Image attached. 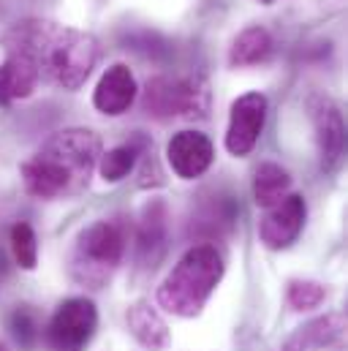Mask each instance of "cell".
<instances>
[{"instance_id":"6da1fadb","label":"cell","mask_w":348,"mask_h":351,"mask_svg":"<svg viewBox=\"0 0 348 351\" xmlns=\"http://www.w3.org/2000/svg\"><path fill=\"white\" fill-rule=\"evenodd\" d=\"M3 49L27 55L38 69V77L63 90L82 88L98 60V44L90 33L41 19L11 27L3 36Z\"/></svg>"},{"instance_id":"7a4b0ae2","label":"cell","mask_w":348,"mask_h":351,"mask_svg":"<svg viewBox=\"0 0 348 351\" xmlns=\"http://www.w3.org/2000/svg\"><path fill=\"white\" fill-rule=\"evenodd\" d=\"M101 142L87 128L58 131L30 161L22 164V180L27 193L38 199L77 196L85 191L98 164Z\"/></svg>"},{"instance_id":"3957f363","label":"cell","mask_w":348,"mask_h":351,"mask_svg":"<svg viewBox=\"0 0 348 351\" xmlns=\"http://www.w3.org/2000/svg\"><path fill=\"white\" fill-rule=\"evenodd\" d=\"M221 278L223 259L215 245H193L158 286V305L182 319L199 316Z\"/></svg>"},{"instance_id":"277c9868","label":"cell","mask_w":348,"mask_h":351,"mask_svg":"<svg viewBox=\"0 0 348 351\" xmlns=\"http://www.w3.org/2000/svg\"><path fill=\"white\" fill-rule=\"evenodd\" d=\"M123 254H125L123 226L117 221H95L77 237V245L69 259L71 278L82 286L101 289L109 283V278L120 267Z\"/></svg>"},{"instance_id":"5b68a950","label":"cell","mask_w":348,"mask_h":351,"mask_svg":"<svg viewBox=\"0 0 348 351\" xmlns=\"http://www.w3.org/2000/svg\"><path fill=\"white\" fill-rule=\"evenodd\" d=\"M210 106L207 82L199 77L190 80H169L156 77L145 90V109L153 117H204Z\"/></svg>"},{"instance_id":"8992f818","label":"cell","mask_w":348,"mask_h":351,"mask_svg":"<svg viewBox=\"0 0 348 351\" xmlns=\"http://www.w3.org/2000/svg\"><path fill=\"white\" fill-rule=\"evenodd\" d=\"M98 327V311L87 297L66 300L47 324V341L55 351H82Z\"/></svg>"},{"instance_id":"52a82bcc","label":"cell","mask_w":348,"mask_h":351,"mask_svg":"<svg viewBox=\"0 0 348 351\" xmlns=\"http://www.w3.org/2000/svg\"><path fill=\"white\" fill-rule=\"evenodd\" d=\"M266 123V98L261 93H245L232 104L229 131H226V150L237 158L248 156Z\"/></svg>"},{"instance_id":"ba28073f","label":"cell","mask_w":348,"mask_h":351,"mask_svg":"<svg viewBox=\"0 0 348 351\" xmlns=\"http://www.w3.org/2000/svg\"><path fill=\"white\" fill-rule=\"evenodd\" d=\"M305 218H308V204H305V199H302L299 193L283 196L277 204L266 207V213H264V218H261V223H259L261 243H264L266 248H272V251L288 248V245L299 237V232H302V226H305Z\"/></svg>"},{"instance_id":"9c48e42d","label":"cell","mask_w":348,"mask_h":351,"mask_svg":"<svg viewBox=\"0 0 348 351\" xmlns=\"http://www.w3.org/2000/svg\"><path fill=\"white\" fill-rule=\"evenodd\" d=\"M166 158L172 164L174 175L182 180H193L210 169V164L215 158V147H212L210 136H204L199 131H179V134H174L169 147H166Z\"/></svg>"},{"instance_id":"30bf717a","label":"cell","mask_w":348,"mask_h":351,"mask_svg":"<svg viewBox=\"0 0 348 351\" xmlns=\"http://www.w3.org/2000/svg\"><path fill=\"white\" fill-rule=\"evenodd\" d=\"M313 123H316V142L321 153V167L335 169L346 150V123L340 109L330 98H319L313 104Z\"/></svg>"},{"instance_id":"8fae6325","label":"cell","mask_w":348,"mask_h":351,"mask_svg":"<svg viewBox=\"0 0 348 351\" xmlns=\"http://www.w3.org/2000/svg\"><path fill=\"white\" fill-rule=\"evenodd\" d=\"M169 215L164 202H150L142 210L139 229H136V259L142 267H156L166 254V232H169Z\"/></svg>"},{"instance_id":"7c38bea8","label":"cell","mask_w":348,"mask_h":351,"mask_svg":"<svg viewBox=\"0 0 348 351\" xmlns=\"http://www.w3.org/2000/svg\"><path fill=\"white\" fill-rule=\"evenodd\" d=\"M136 80L131 74L128 66L123 63H114L112 69H106V74L101 77L98 88L92 93V104L98 112L109 114V117H117L123 112H128V106L136 101Z\"/></svg>"},{"instance_id":"4fadbf2b","label":"cell","mask_w":348,"mask_h":351,"mask_svg":"<svg viewBox=\"0 0 348 351\" xmlns=\"http://www.w3.org/2000/svg\"><path fill=\"white\" fill-rule=\"evenodd\" d=\"M346 335V316L343 313H327L321 319L308 322L305 327H299L288 341L283 351H316L327 349L340 343Z\"/></svg>"},{"instance_id":"5bb4252c","label":"cell","mask_w":348,"mask_h":351,"mask_svg":"<svg viewBox=\"0 0 348 351\" xmlns=\"http://www.w3.org/2000/svg\"><path fill=\"white\" fill-rule=\"evenodd\" d=\"M38 69L22 52L5 49V60L0 66V104H11L16 98H27L38 85Z\"/></svg>"},{"instance_id":"9a60e30c","label":"cell","mask_w":348,"mask_h":351,"mask_svg":"<svg viewBox=\"0 0 348 351\" xmlns=\"http://www.w3.org/2000/svg\"><path fill=\"white\" fill-rule=\"evenodd\" d=\"M125 322H128V330L131 335L150 351H161L169 343V330H166V322L158 316V311L147 302H136L134 308H128L125 313Z\"/></svg>"},{"instance_id":"2e32d148","label":"cell","mask_w":348,"mask_h":351,"mask_svg":"<svg viewBox=\"0 0 348 351\" xmlns=\"http://www.w3.org/2000/svg\"><path fill=\"white\" fill-rule=\"evenodd\" d=\"M272 55V36L269 30H264L259 25L243 30L234 44H232V52H229V63L232 66H256V63H264L266 58Z\"/></svg>"},{"instance_id":"e0dca14e","label":"cell","mask_w":348,"mask_h":351,"mask_svg":"<svg viewBox=\"0 0 348 351\" xmlns=\"http://www.w3.org/2000/svg\"><path fill=\"white\" fill-rule=\"evenodd\" d=\"M147 145H150L147 139L136 136L128 145H120V147H112V150L101 153L98 156V172H101V177L106 182H120L123 177H128V172L136 167V161H139V156H142V150Z\"/></svg>"},{"instance_id":"ac0fdd59","label":"cell","mask_w":348,"mask_h":351,"mask_svg":"<svg viewBox=\"0 0 348 351\" xmlns=\"http://www.w3.org/2000/svg\"><path fill=\"white\" fill-rule=\"evenodd\" d=\"M291 188V175L280 164H261L253 175V199L259 207H272L283 196H288Z\"/></svg>"},{"instance_id":"d6986e66","label":"cell","mask_w":348,"mask_h":351,"mask_svg":"<svg viewBox=\"0 0 348 351\" xmlns=\"http://www.w3.org/2000/svg\"><path fill=\"white\" fill-rule=\"evenodd\" d=\"M11 251L14 259L22 269H33L38 262V243H36V232L27 223H14L11 229Z\"/></svg>"},{"instance_id":"ffe728a7","label":"cell","mask_w":348,"mask_h":351,"mask_svg":"<svg viewBox=\"0 0 348 351\" xmlns=\"http://www.w3.org/2000/svg\"><path fill=\"white\" fill-rule=\"evenodd\" d=\"M286 300L294 311H313L327 300V289L316 280H291Z\"/></svg>"},{"instance_id":"44dd1931","label":"cell","mask_w":348,"mask_h":351,"mask_svg":"<svg viewBox=\"0 0 348 351\" xmlns=\"http://www.w3.org/2000/svg\"><path fill=\"white\" fill-rule=\"evenodd\" d=\"M8 330H11V335L16 338V343L19 346H25V349H30L33 343H36V338H38V316L30 311V305H19L11 316H8Z\"/></svg>"},{"instance_id":"7402d4cb","label":"cell","mask_w":348,"mask_h":351,"mask_svg":"<svg viewBox=\"0 0 348 351\" xmlns=\"http://www.w3.org/2000/svg\"><path fill=\"white\" fill-rule=\"evenodd\" d=\"M259 3H264V5H272V3H275V0H259Z\"/></svg>"},{"instance_id":"603a6c76","label":"cell","mask_w":348,"mask_h":351,"mask_svg":"<svg viewBox=\"0 0 348 351\" xmlns=\"http://www.w3.org/2000/svg\"><path fill=\"white\" fill-rule=\"evenodd\" d=\"M0 351H8V349H5V346H3V343H0Z\"/></svg>"}]
</instances>
